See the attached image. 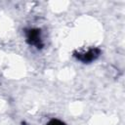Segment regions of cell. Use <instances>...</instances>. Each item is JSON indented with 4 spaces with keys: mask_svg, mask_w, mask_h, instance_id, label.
Segmentation results:
<instances>
[{
    "mask_svg": "<svg viewBox=\"0 0 125 125\" xmlns=\"http://www.w3.org/2000/svg\"><path fill=\"white\" fill-rule=\"evenodd\" d=\"M25 37H26V42L29 45L35 46L37 49H41L43 47V41H42L40 29L38 28L25 29Z\"/></svg>",
    "mask_w": 125,
    "mask_h": 125,
    "instance_id": "6da1fadb",
    "label": "cell"
},
{
    "mask_svg": "<svg viewBox=\"0 0 125 125\" xmlns=\"http://www.w3.org/2000/svg\"><path fill=\"white\" fill-rule=\"evenodd\" d=\"M100 54H101V50L99 48H91L86 52L74 53V57L78 61L86 63V62H92L93 61L97 60L99 58Z\"/></svg>",
    "mask_w": 125,
    "mask_h": 125,
    "instance_id": "7a4b0ae2",
    "label": "cell"
},
{
    "mask_svg": "<svg viewBox=\"0 0 125 125\" xmlns=\"http://www.w3.org/2000/svg\"><path fill=\"white\" fill-rule=\"evenodd\" d=\"M47 125H65L63 122H62L61 120H58V119H53L51 120Z\"/></svg>",
    "mask_w": 125,
    "mask_h": 125,
    "instance_id": "3957f363",
    "label": "cell"
}]
</instances>
